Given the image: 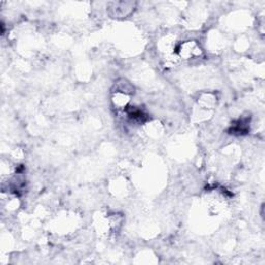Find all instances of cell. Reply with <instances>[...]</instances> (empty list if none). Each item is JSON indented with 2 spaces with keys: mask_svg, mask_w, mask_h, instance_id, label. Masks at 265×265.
Listing matches in <instances>:
<instances>
[{
  "mask_svg": "<svg viewBox=\"0 0 265 265\" xmlns=\"http://www.w3.org/2000/svg\"><path fill=\"white\" fill-rule=\"evenodd\" d=\"M202 53L200 47L195 42H185L180 45L178 54L183 59H192L200 56Z\"/></svg>",
  "mask_w": 265,
  "mask_h": 265,
  "instance_id": "1",
  "label": "cell"
}]
</instances>
